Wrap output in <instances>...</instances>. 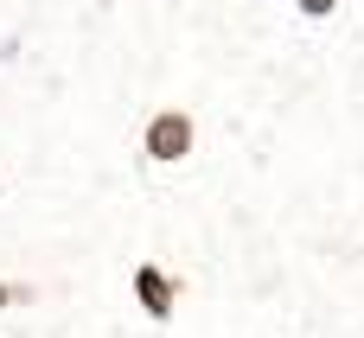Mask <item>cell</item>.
Here are the masks:
<instances>
[{
	"label": "cell",
	"mask_w": 364,
	"mask_h": 338,
	"mask_svg": "<svg viewBox=\"0 0 364 338\" xmlns=\"http://www.w3.org/2000/svg\"><path fill=\"white\" fill-rule=\"evenodd\" d=\"M134 300H141V313H147L154 326H166V320H173V307H179V281H173L166 268L141 262V268H134Z\"/></svg>",
	"instance_id": "cell-2"
},
{
	"label": "cell",
	"mask_w": 364,
	"mask_h": 338,
	"mask_svg": "<svg viewBox=\"0 0 364 338\" xmlns=\"http://www.w3.org/2000/svg\"><path fill=\"white\" fill-rule=\"evenodd\" d=\"M192 141H198V121H192L186 109H160V115L147 121V134H141L147 160H160V166H179V160L192 153Z\"/></svg>",
	"instance_id": "cell-1"
},
{
	"label": "cell",
	"mask_w": 364,
	"mask_h": 338,
	"mask_svg": "<svg viewBox=\"0 0 364 338\" xmlns=\"http://www.w3.org/2000/svg\"><path fill=\"white\" fill-rule=\"evenodd\" d=\"M19 294H26V288H6V281H0V313H6V307H13Z\"/></svg>",
	"instance_id": "cell-4"
},
{
	"label": "cell",
	"mask_w": 364,
	"mask_h": 338,
	"mask_svg": "<svg viewBox=\"0 0 364 338\" xmlns=\"http://www.w3.org/2000/svg\"><path fill=\"white\" fill-rule=\"evenodd\" d=\"M294 6H301V13H307V19H326V13H333V6H339V0H294Z\"/></svg>",
	"instance_id": "cell-3"
}]
</instances>
